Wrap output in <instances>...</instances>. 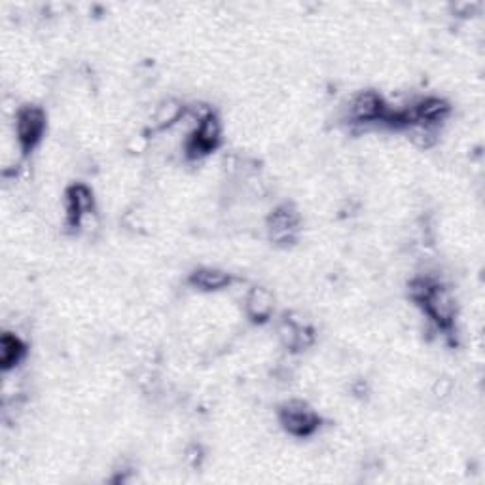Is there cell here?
Here are the masks:
<instances>
[{"label":"cell","mask_w":485,"mask_h":485,"mask_svg":"<svg viewBox=\"0 0 485 485\" xmlns=\"http://www.w3.org/2000/svg\"><path fill=\"white\" fill-rule=\"evenodd\" d=\"M48 118L44 108L38 104H24L15 110L14 135L24 153L33 152L46 134Z\"/></svg>","instance_id":"6da1fadb"},{"label":"cell","mask_w":485,"mask_h":485,"mask_svg":"<svg viewBox=\"0 0 485 485\" xmlns=\"http://www.w3.org/2000/svg\"><path fill=\"white\" fill-rule=\"evenodd\" d=\"M421 307L438 332H444V336H451L459 313V305L451 289H448L446 284L438 281Z\"/></svg>","instance_id":"7a4b0ae2"},{"label":"cell","mask_w":485,"mask_h":485,"mask_svg":"<svg viewBox=\"0 0 485 485\" xmlns=\"http://www.w3.org/2000/svg\"><path fill=\"white\" fill-rule=\"evenodd\" d=\"M277 417L281 427L296 438H310L321 427L319 413L305 401L298 399L286 401L284 404H281Z\"/></svg>","instance_id":"3957f363"},{"label":"cell","mask_w":485,"mask_h":485,"mask_svg":"<svg viewBox=\"0 0 485 485\" xmlns=\"http://www.w3.org/2000/svg\"><path fill=\"white\" fill-rule=\"evenodd\" d=\"M223 144V124L218 116L213 113L207 118L200 120L195 127L190 131L184 141V153L188 160H203L211 152L218 150Z\"/></svg>","instance_id":"277c9868"},{"label":"cell","mask_w":485,"mask_h":485,"mask_svg":"<svg viewBox=\"0 0 485 485\" xmlns=\"http://www.w3.org/2000/svg\"><path fill=\"white\" fill-rule=\"evenodd\" d=\"M300 224H302L300 213L292 203L277 205L268 216V224H266L270 241L279 247L294 245L300 233Z\"/></svg>","instance_id":"5b68a950"},{"label":"cell","mask_w":485,"mask_h":485,"mask_svg":"<svg viewBox=\"0 0 485 485\" xmlns=\"http://www.w3.org/2000/svg\"><path fill=\"white\" fill-rule=\"evenodd\" d=\"M389 103L373 90L359 92L349 103V118L357 125H381Z\"/></svg>","instance_id":"8992f818"},{"label":"cell","mask_w":485,"mask_h":485,"mask_svg":"<svg viewBox=\"0 0 485 485\" xmlns=\"http://www.w3.org/2000/svg\"><path fill=\"white\" fill-rule=\"evenodd\" d=\"M87 214H95V195L90 186L73 184L64 192V220L71 228H80Z\"/></svg>","instance_id":"52a82bcc"},{"label":"cell","mask_w":485,"mask_h":485,"mask_svg":"<svg viewBox=\"0 0 485 485\" xmlns=\"http://www.w3.org/2000/svg\"><path fill=\"white\" fill-rule=\"evenodd\" d=\"M245 315L256 322V324H263L268 322L275 312V298L272 294L270 289L266 286H252V289L247 291L245 294Z\"/></svg>","instance_id":"ba28073f"},{"label":"cell","mask_w":485,"mask_h":485,"mask_svg":"<svg viewBox=\"0 0 485 485\" xmlns=\"http://www.w3.org/2000/svg\"><path fill=\"white\" fill-rule=\"evenodd\" d=\"M188 282L193 286L195 291L200 292H223L233 284V275L228 273L226 270H220V268H197L190 273Z\"/></svg>","instance_id":"9c48e42d"},{"label":"cell","mask_w":485,"mask_h":485,"mask_svg":"<svg viewBox=\"0 0 485 485\" xmlns=\"http://www.w3.org/2000/svg\"><path fill=\"white\" fill-rule=\"evenodd\" d=\"M27 355V345L17 334L5 332L0 338V368L5 373L15 370Z\"/></svg>","instance_id":"30bf717a"},{"label":"cell","mask_w":485,"mask_h":485,"mask_svg":"<svg viewBox=\"0 0 485 485\" xmlns=\"http://www.w3.org/2000/svg\"><path fill=\"white\" fill-rule=\"evenodd\" d=\"M184 116H186V104L174 97H167L153 108L152 124L156 129H171L173 125L181 124Z\"/></svg>","instance_id":"8fae6325"},{"label":"cell","mask_w":485,"mask_h":485,"mask_svg":"<svg viewBox=\"0 0 485 485\" xmlns=\"http://www.w3.org/2000/svg\"><path fill=\"white\" fill-rule=\"evenodd\" d=\"M402 131L417 148H431L438 141V129L423 124H410Z\"/></svg>","instance_id":"7c38bea8"},{"label":"cell","mask_w":485,"mask_h":485,"mask_svg":"<svg viewBox=\"0 0 485 485\" xmlns=\"http://www.w3.org/2000/svg\"><path fill=\"white\" fill-rule=\"evenodd\" d=\"M438 281L432 279L431 275H417L408 282V294L411 298V302H415L417 305H423V302L429 298L431 291L434 289V284Z\"/></svg>","instance_id":"4fadbf2b"}]
</instances>
